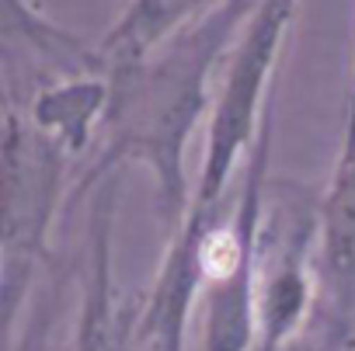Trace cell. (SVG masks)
Masks as SVG:
<instances>
[{"label":"cell","instance_id":"9c48e42d","mask_svg":"<svg viewBox=\"0 0 355 351\" xmlns=\"http://www.w3.org/2000/svg\"><path fill=\"white\" fill-rule=\"evenodd\" d=\"M223 4H230V0H129L119 21L98 42L105 73L143 63L150 53H157L178 32L202 21L206 15H213Z\"/></svg>","mask_w":355,"mask_h":351},{"label":"cell","instance_id":"7a4b0ae2","mask_svg":"<svg viewBox=\"0 0 355 351\" xmlns=\"http://www.w3.org/2000/svg\"><path fill=\"white\" fill-rule=\"evenodd\" d=\"M67 167L70 156L46 139L15 101H8L0 143V316L11 341L28 292L49 261Z\"/></svg>","mask_w":355,"mask_h":351},{"label":"cell","instance_id":"30bf717a","mask_svg":"<svg viewBox=\"0 0 355 351\" xmlns=\"http://www.w3.org/2000/svg\"><path fill=\"white\" fill-rule=\"evenodd\" d=\"M355 146V60H352V80H348V105H345V136H341V153Z\"/></svg>","mask_w":355,"mask_h":351},{"label":"cell","instance_id":"52a82bcc","mask_svg":"<svg viewBox=\"0 0 355 351\" xmlns=\"http://www.w3.org/2000/svg\"><path fill=\"white\" fill-rule=\"evenodd\" d=\"M317 278L327 306L331 351L355 348V146L338 156L317 202Z\"/></svg>","mask_w":355,"mask_h":351},{"label":"cell","instance_id":"5b68a950","mask_svg":"<svg viewBox=\"0 0 355 351\" xmlns=\"http://www.w3.org/2000/svg\"><path fill=\"white\" fill-rule=\"evenodd\" d=\"M310 244L317 247V206L275 223L265 216L261 264H258V344L254 351L289 348L310 320L317 303V268H310Z\"/></svg>","mask_w":355,"mask_h":351},{"label":"cell","instance_id":"ba28073f","mask_svg":"<svg viewBox=\"0 0 355 351\" xmlns=\"http://www.w3.org/2000/svg\"><path fill=\"white\" fill-rule=\"evenodd\" d=\"M108 105H112L108 73H70L56 77L53 84H42L28 98L25 115L46 139H53L70 160H77L87 156L101 139Z\"/></svg>","mask_w":355,"mask_h":351},{"label":"cell","instance_id":"6da1fadb","mask_svg":"<svg viewBox=\"0 0 355 351\" xmlns=\"http://www.w3.org/2000/svg\"><path fill=\"white\" fill-rule=\"evenodd\" d=\"M251 8V0H230L178 32L143 63L108 73L112 105L98 160L87 170V188L122 163H132L150 174L164 226L174 230L185 219L196 188L189 181V146L199 122L213 115V73L230 56Z\"/></svg>","mask_w":355,"mask_h":351},{"label":"cell","instance_id":"8992f818","mask_svg":"<svg viewBox=\"0 0 355 351\" xmlns=\"http://www.w3.org/2000/svg\"><path fill=\"white\" fill-rule=\"evenodd\" d=\"M119 178L108 174L94 185L91 219H87V278L73 330V351H139L143 299L119 292L112 264Z\"/></svg>","mask_w":355,"mask_h":351},{"label":"cell","instance_id":"277c9868","mask_svg":"<svg viewBox=\"0 0 355 351\" xmlns=\"http://www.w3.org/2000/svg\"><path fill=\"white\" fill-rule=\"evenodd\" d=\"M300 0H254L251 18L241 28L216 87L213 115L206 125L202 163L196 174L192 206L199 213H220L237 170L248 163L268 108V84L293 28Z\"/></svg>","mask_w":355,"mask_h":351},{"label":"cell","instance_id":"3957f363","mask_svg":"<svg viewBox=\"0 0 355 351\" xmlns=\"http://www.w3.org/2000/svg\"><path fill=\"white\" fill-rule=\"evenodd\" d=\"M272 111L241 170L230 216L216 219L202 240V296H199V351H254L258 344V264L261 230L268 216Z\"/></svg>","mask_w":355,"mask_h":351}]
</instances>
